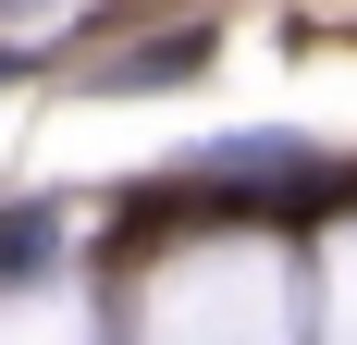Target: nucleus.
<instances>
[{"label": "nucleus", "mask_w": 357, "mask_h": 345, "mask_svg": "<svg viewBox=\"0 0 357 345\" xmlns=\"http://www.w3.org/2000/svg\"><path fill=\"white\" fill-rule=\"evenodd\" d=\"M210 62V25H185V37H148V50H123L111 62V87H160V74H197Z\"/></svg>", "instance_id": "obj_1"}]
</instances>
